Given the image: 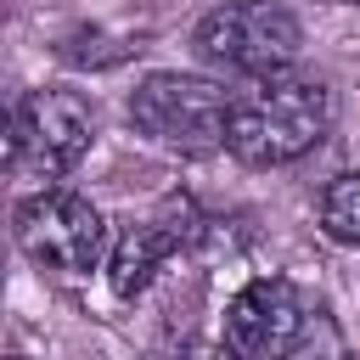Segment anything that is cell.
<instances>
[{
	"label": "cell",
	"instance_id": "obj_10",
	"mask_svg": "<svg viewBox=\"0 0 360 360\" xmlns=\"http://www.w3.org/2000/svg\"><path fill=\"white\" fill-rule=\"evenodd\" d=\"M343 6H360V0H343Z\"/></svg>",
	"mask_w": 360,
	"mask_h": 360
},
{
	"label": "cell",
	"instance_id": "obj_5",
	"mask_svg": "<svg viewBox=\"0 0 360 360\" xmlns=\"http://www.w3.org/2000/svg\"><path fill=\"white\" fill-rule=\"evenodd\" d=\"M107 242V219L79 197V191H34L17 202V248L62 276H90Z\"/></svg>",
	"mask_w": 360,
	"mask_h": 360
},
{
	"label": "cell",
	"instance_id": "obj_8",
	"mask_svg": "<svg viewBox=\"0 0 360 360\" xmlns=\"http://www.w3.org/2000/svg\"><path fill=\"white\" fill-rule=\"evenodd\" d=\"M321 231L332 236V242H349V248H360V169H349V174H338L326 191H321Z\"/></svg>",
	"mask_w": 360,
	"mask_h": 360
},
{
	"label": "cell",
	"instance_id": "obj_3",
	"mask_svg": "<svg viewBox=\"0 0 360 360\" xmlns=\"http://www.w3.org/2000/svg\"><path fill=\"white\" fill-rule=\"evenodd\" d=\"M231 101L202 73H146L129 90V124L163 152H214L231 135Z\"/></svg>",
	"mask_w": 360,
	"mask_h": 360
},
{
	"label": "cell",
	"instance_id": "obj_2",
	"mask_svg": "<svg viewBox=\"0 0 360 360\" xmlns=\"http://www.w3.org/2000/svg\"><path fill=\"white\" fill-rule=\"evenodd\" d=\"M191 51L214 68V73H236V79H270L287 73L304 51V28L281 0H225L214 6L197 34Z\"/></svg>",
	"mask_w": 360,
	"mask_h": 360
},
{
	"label": "cell",
	"instance_id": "obj_7",
	"mask_svg": "<svg viewBox=\"0 0 360 360\" xmlns=\"http://www.w3.org/2000/svg\"><path fill=\"white\" fill-rule=\"evenodd\" d=\"M191 231H197V214H191V202H186V197H163L146 219L124 225V236L112 242V264H107L112 292H118V298L146 292V287H152V276L163 270V259H169L180 242H191Z\"/></svg>",
	"mask_w": 360,
	"mask_h": 360
},
{
	"label": "cell",
	"instance_id": "obj_6",
	"mask_svg": "<svg viewBox=\"0 0 360 360\" xmlns=\"http://www.w3.org/2000/svg\"><path fill=\"white\" fill-rule=\"evenodd\" d=\"M304 332V298L287 276H259L225 304V349L236 360H287Z\"/></svg>",
	"mask_w": 360,
	"mask_h": 360
},
{
	"label": "cell",
	"instance_id": "obj_1",
	"mask_svg": "<svg viewBox=\"0 0 360 360\" xmlns=\"http://www.w3.org/2000/svg\"><path fill=\"white\" fill-rule=\"evenodd\" d=\"M332 118H338V96L326 79L270 73V79H253V90H242L231 101L225 152L248 169H281V163H298L304 152H315L326 141Z\"/></svg>",
	"mask_w": 360,
	"mask_h": 360
},
{
	"label": "cell",
	"instance_id": "obj_11",
	"mask_svg": "<svg viewBox=\"0 0 360 360\" xmlns=\"http://www.w3.org/2000/svg\"><path fill=\"white\" fill-rule=\"evenodd\" d=\"M11 360H22V354H11Z\"/></svg>",
	"mask_w": 360,
	"mask_h": 360
},
{
	"label": "cell",
	"instance_id": "obj_4",
	"mask_svg": "<svg viewBox=\"0 0 360 360\" xmlns=\"http://www.w3.org/2000/svg\"><path fill=\"white\" fill-rule=\"evenodd\" d=\"M96 141L90 101L79 90H28L11 107L6 163L17 180H62Z\"/></svg>",
	"mask_w": 360,
	"mask_h": 360
},
{
	"label": "cell",
	"instance_id": "obj_9",
	"mask_svg": "<svg viewBox=\"0 0 360 360\" xmlns=\"http://www.w3.org/2000/svg\"><path fill=\"white\" fill-rule=\"evenodd\" d=\"M180 360H236V354H231L225 343H208V338H202V343H186Z\"/></svg>",
	"mask_w": 360,
	"mask_h": 360
}]
</instances>
